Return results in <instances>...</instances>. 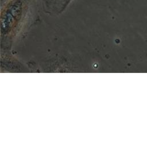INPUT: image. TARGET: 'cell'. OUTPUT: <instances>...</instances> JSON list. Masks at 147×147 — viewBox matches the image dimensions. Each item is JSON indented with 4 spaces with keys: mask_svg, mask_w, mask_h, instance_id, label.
Here are the masks:
<instances>
[{
    "mask_svg": "<svg viewBox=\"0 0 147 147\" xmlns=\"http://www.w3.org/2000/svg\"><path fill=\"white\" fill-rule=\"evenodd\" d=\"M73 0H41L44 11L49 14L58 15L63 12Z\"/></svg>",
    "mask_w": 147,
    "mask_h": 147,
    "instance_id": "6da1fadb",
    "label": "cell"
}]
</instances>
